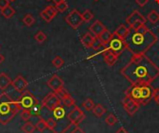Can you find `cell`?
I'll return each instance as SVG.
<instances>
[{"label": "cell", "mask_w": 159, "mask_h": 133, "mask_svg": "<svg viewBox=\"0 0 159 133\" xmlns=\"http://www.w3.org/2000/svg\"><path fill=\"white\" fill-rule=\"evenodd\" d=\"M42 109H43L42 103H39V102H38V103H36L30 109V111H31V114H32L33 117H38V118H39V117H41Z\"/></svg>", "instance_id": "obj_24"}, {"label": "cell", "mask_w": 159, "mask_h": 133, "mask_svg": "<svg viewBox=\"0 0 159 133\" xmlns=\"http://www.w3.org/2000/svg\"><path fill=\"white\" fill-rule=\"evenodd\" d=\"M71 133H85V131L78 126H75V128L71 131Z\"/></svg>", "instance_id": "obj_45"}, {"label": "cell", "mask_w": 159, "mask_h": 133, "mask_svg": "<svg viewBox=\"0 0 159 133\" xmlns=\"http://www.w3.org/2000/svg\"><path fill=\"white\" fill-rule=\"evenodd\" d=\"M150 22L152 23H157L159 21V13L157 10H152L148 15H147V18H146Z\"/></svg>", "instance_id": "obj_30"}, {"label": "cell", "mask_w": 159, "mask_h": 133, "mask_svg": "<svg viewBox=\"0 0 159 133\" xmlns=\"http://www.w3.org/2000/svg\"><path fill=\"white\" fill-rule=\"evenodd\" d=\"M47 1H51V0H47Z\"/></svg>", "instance_id": "obj_51"}, {"label": "cell", "mask_w": 159, "mask_h": 133, "mask_svg": "<svg viewBox=\"0 0 159 133\" xmlns=\"http://www.w3.org/2000/svg\"><path fill=\"white\" fill-rule=\"evenodd\" d=\"M4 61H5V57L0 53V64H1V63H3V62H4Z\"/></svg>", "instance_id": "obj_48"}, {"label": "cell", "mask_w": 159, "mask_h": 133, "mask_svg": "<svg viewBox=\"0 0 159 133\" xmlns=\"http://www.w3.org/2000/svg\"><path fill=\"white\" fill-rule=\"evenodd\" d=\"M94 1H98V0H94Z\"/></svg>", "instance_id": "obj_52"}, {"label": "cell", "mask_w": 159, "mask_h": 133, "mask_svg": "<svg viewBox=\"0 0 159 133\" xmlns=\"http://www.w3.org/2000/svg\"><path fill=\"white\" fill-rule=\"evenodd\" d=\"M61 103H63V105H64L65 107H68V108L73 107V106L75 105V99H74L70 94L67 95L65 98H63V99L61 100Z\"/></svg>", "instance_id": "obj_27"}, {"label": "cell", "mask_w": 159, "mask_h": 133, "mask_svg": "<svg viewBox=\"0 0 159 133\" xmlns=\"http://www.w3.org/2000/svg\"><path fill=\"white\" fill-rule=\"evenodd\" d=\"M9 1H10V2H14L15 0H9Z\"/></svg>", "instance_id": "obj_50"}, {"label": "cell", "mask_w": 159, "mask_h": 133, "mask_svg": "<svg viewBox=\"0 0 159 133\" xmlns=\"http://www.w3.org/2000/svg\"><path fill=\"white\" fill-rule=\"evenodd\" d=\"M20 111L21 108L17 100H13L6 92L0 94V124L7 125Z\"/></svg>", "instance_id": "obj_3"}, {"label": "cell", "mask_w": 159, "mask_h": 133, "mask_svg": "<svg viewBox=\"0 0 159 133\" xmlns=\"http://www.w3.org/2000/svg\"><path fill=\"white\" fill-rule=\"evenodd\" d=\"M34 39L37 43L42 44L47 40V34L45 33H43L42 31H39L34 34Z\"/></svg>", "instance_id": "obj_31"}, {"label": "cell", "mask_w": 159, "mask_h": 133, "mask_svg": "<svg viewBox=\"0 0 159 133\" xmlns=\"http://www.w3.org/2000/svg\"><path fill=\"white\" fill-rule=\"evenodd\" d=\"M104 30H106V27H105V26L102 24V22L100 21H94V22L90 25V27H89L90 33H91L92 34H94L96 37H98Z\"/></svg>", "instance_id": "obj_16"}, {"label": "cell", "mask_w": 159, "mask_h": 133, "mask_svg": "<svg viewBox=\"0 0 159 133\" xmlns=\"http://www.w3.org/2000/svg\"><path fill=\"white\" fill-rule=\"evenodd\" d=\"M9 3H10L9 0H0V10L9 6Z\"/></svg>", "instance_id": "obj_42"}, {"label": "cell", "mask_w": 159, "mask_h": 133, "mask_svg": "<svg viewBox=\"0 0 159 133\" xmlns=\"http://www.w3.org/2000/svg\"><path fill=\"white\" fill-rule=\"evenodd\" d=\"M55 7H56V9H57L59 12L62 13V12L66 11V9L68 8V4L66 3V1H63V2H61V3H60V4L55 5Z\"/></svg>", "instance_id": "obj_39"}, {"label": "cell", "mask_w": 159, "mask_h": 133, "mask_svg": "<svg viewBox=\"0 0 159 133\" xmlns=\"http://www.w3.org/2000/svg\"><path fill=\"white\" fill-rule=\"evenodd\" d=\"M129 32V27L126 26L125 24H121V25H119L116 28V30L114 33H116L117 35H119L120 37H122V38L125 39V37L128 35Z\"/></svg>", "instance_id": "obj_23"}, {"label": "cell", "mask_w": 159, "mask_h": 133, "mask_svg": "<svg viewBox=\"0 0 159 133\" xmlns=\"http://www.w3.org/2000/svg\"><path fill=\"white\" fill-rule=\"evenodd\" d=\"M147 19L139 11V10H134L126 20V22L128 23L129 28L137 29L141 27L142 25L146 23Z\"/></svg>", "instance_id": "obj_6"}, {"label": "cell", "mask_w": 159, "mask_h": 133, "mask_svg": "<svg viewBox=\"0 0 159 133\" xmlns=\"http://www.w3.org/2000/svg\"><path fill=\"white\" fill-rule=\"evenodd\" d=\"M15 13H16V10H15L14 7H12L10 5L7 6V7L1 9V15H2L4 18H6V19H10V18H12V17L15 15Z\"/></svg>", "instance_id": "obj_22"}, {"label": "cell", "mask_w": 159, "mask_h": 133, "mask_svg": "<svg viewBox=\"0 0 159 133\" xmlns=\"http://www.w3.org/2000/svg\"><path fill=\"white\" fill-rule=\"evenodd\" d=\"M11 86L13 87V89H14L16 91L21 93V92H23L24 90L27 89L28 82H27V80H26L22 76L19 75V76H16V78H15L14 80H12Z\"/></svg>", "instance_id": "obj_12"}, {"label": "cell", "mask_w": 159, "mask_h": 133, "mask_svg": "<svg viewBox=\"0 0 159 133\" xmlns=\"http://www.w3.org/2000/svg\"><path fill=\"white\" fill-rule=\"evenodd\" d=\"M21 131L24 133H34L35 131V126L30 122V121H26L22 126H21Z\"/></svg>", "instance_id": "obj_25"}, {"label": "cell", "mask_w": 159, "mask_h": 133, "mask_svg": "<svg viewBox=\"0 0 159 133\" xmlns=\"http://www.w3.org/2000/svg\"><path fill=\"white\" fill-rule=\"evenodd\" d=\"M106 46L108 49L116 56L121 55L124 52V50L127 48V44L125 39L117 35L116 33H113V36Z\"/></svg>", "instance_id": "obj_4"}, {"label": "cell", "mask_w": 159, "mask_h": 133, "mask_svg": "<svg viewBox=\"0 0 159 133\" xmlns=\"http://www.w3.org/2000/svg\"><path fill=\"white\" fill-rule=\"evenodd\" d=\"M52 1L54 2L55 5H57V4H60V3H61V2H63V1H65V0H52Z\"/></svg>", "instance_id": "obj_47"}, {"label": "cell", "mask_w": 159, "mask_h": 133, "mask_svg": "<svg viewBox=\"0 0 159 133\" xmlns=\"http://www.w3.org/2000/svg\"><path fill=\"white\" fill-rule=\"evenodd\" d=\"M112 36H113V33H111L108 29H106V30H104V31L98 36V38H99V40H100L102 44L107 45V44L109 43V41L111 40Z\"/></svg>", "instance_id": "obj_21"}, {"label": "cell", "mask_w": 159, "mask_h": 133, "mask_svg": "<svg viewBox=\"0 0 159 133\" xmlns=\"http://www.w3.org/2000/svg\"><path fill=\"white\" fill-rule=\"evenodd\" d=\"M117 118H116V117L115 116V115H113V114H110L106 118H105V123L108 125V126H110V127H112V126H114L115 124H116L117 123Z\"/></svg>", "instance_id": "obj_36"}, {"label": "cell", "mask_w": 159, "mask_h": 133, "mask_svg": "<svg viewBox=\"0 0 159 133\" xmlns=\"http://www.w3.org/2000/svg\"><path fill=\"white\" fill-rule=\"evenodd\" d=\"M65 21L73 28V29H77L83 22V18L82 14L77 10V9H73L66 17H65Z\"/></svg>", "instance_id": "obj_8"}, {"label": "cell", "mask_w": 159, "mask_h": 133, "mask_svg": "<svg viewBox=\"0 0 159 133\" xmlns=\"http://www.w3.org/2000/svg\"><path fill=\"white\" fill-rule=\"evenodd\" d=\"M22 22L24 23V25H26L27 27H31L34 22H35V19L32 14H26L23 19H22Z\"/></svg>", "instance_id": "obj_29"}, {"label": "cell", "mask_w": 159, "mask_h": 133, "mask_svg": "<svg viewBox=\"0 0 159 133\" xmlns=\"http://www.w3.org/2000/svg\"><path fill=\"white\" fill-rule=\"evenodd\" d=\"M41 103L43 107H46L48 110L52 111L54 108L61 104V100L57 96L55 92H50L42 100Z\"/></svg>", "instance_id": "obj_9"}, {"label": "cell", "mask_w": 159, "mask_h": 133, "mask_svg": "<svg viewBox=\"0 0 159 133\" xmlns=\"http://www.w3.org/2000/svg\"><path fill=\"white\" fill-rule=\"evenodd\" d=\"M40 17H41L45 21H47V22H50V21H52V18L45 11V9H43V10L40 12Z\"/></svg>", "instance_id": "obj_41"}, {"label": "cell", "mask_w": 159, "mask_h": 133, "mask_svg": "<svg viewBox=\"0 0 159 133\" xmlns=\"http://www.w3.org/2000/svg\"><path fill=\"white\" fill-rule=\"evenodd\" d=\"M158 40L157 34L152 32L145 24L137 29L129 28L128 35L125 37L127 49L132 55L145 54Z\"/></svg>", "instance_id": "obj_2"}, {"label": "cell", "mask_w": 159, "mask_h": 133, "mask_svg": "<svg viewBox=\"0 0 159 133\" xmlns=\"http://www.w3.org/2000/svg\"><path fill=\"white\" fill-rule=\"evenodd\" d=\"M67 118L69 119L72 125L78 126L86 118V115L78 106L75 105L73 110H71L67 115Z\"/></svg>", "instance_id": "obj_10"}, {"label": "cell", "mask_w": 159, "mask_h": 133, "mask_svg": "<svg viewBox=\"0 0 159 133\" xmlns=\"http://www.w3.org/2000/svg\"><path fill=\"white\" fill-rule=\"evenodd\" d=\"M154 100H155V102L159 105V89H156L155 95H154Z\"/></svg>", "instance_id": "obj_43"}, {"label": "cell", "mask_w": 159, "mask_h": 133, "mask_svg": "<svg viewBox=\"0 0 159 133\" xmlns=\"http://www.w3.org/2000/svg\"><path fill=\"white\" fill-rule=\"evenodd\" d=\"M82 106L87 110V111H92L94 106H95V103L94 102L91 100V99H87L83 103H82Z\"/></svg>", "instance_id": "obj_34"}, {"label": "cell", "mask_w": 159, "mask_h": 133, "mask_svg": "<svg viewBox=\"0 0 159 133\" xmlns=\"http://www.w3.org/2000/svg\"><path fill=\"white\" fill-rule=\"evenodd\" d=\"M17 101L21 109H28V110H30L36 103H38V100L28 89L21 92L20 96L18 98Z\"/></svg>", "instance_id": "obj_5"}, {"label": "cell", "mask_w": 159, "mask_h": 133, "mask_svg": "<svg viewBox=\"0 0 159 133\" xmlns=\"http://www.w3.org/2000/svg\"><path fill=\"white\" fill-rule=\"evenodd\" d=\"M148 2H149V0H136V3H137L140 7H144Z\"/></svg>", "instance_id": "obj_44"}, {"label": "cell", "mask_w": 159, "mask_h": 133, "mask_svg": "<svg viewBox=\"0 0 159 133\" xmlns=\"http://www.w3.org/2000/svg\"><path fill=\"white\" fill-rule=\"evenodd\" d=\"M57 125V120L54 118V117H49L48 120H47V127L49 131H52Z\"/></svg>", "instance_id": "obj_40"}, {"label": "cell", "mask_w": 159, "mask_h": 133, "mask_svg": "<svg viewBox=\"0 0 159 133\" xmlns=\"http://www.w3.org/2000/svg\"><path fill=\"white\" fill-rule=\"evenodd\" d=\"M122 104H123V107L124 109L126 110V112L128 113V115H129L130 117L134 116L137 111L139 110L141 104L139 103H137L136 101L132 100L130 97L129 96H126L123 101H122Z\"/></svg>", "instance_id": "obj_11"}, {"label": "cell", "mask_w": 159, "mask_h": 133, "mask_svg": "<svg viewBox=\"0 0 159 133\" xmlns=\"http://www.w3.org/2000/svg\"><path fill=\"white\" fill-rule=\"evenodd\" d=\"M32 114H31V111L28 110V109H21L20 111V118L23 120V121H29V119L32 117Z\"/></svg>", "instance_id": "obj_35"}, {"label": "cell", "mask_w": 159, "mask_h": 133, "mask_svg": "<svg viewBox=\"0 0 159 133\" xmlns=\"http://www.w3.org/2000/svg\"><path fill=\"white\" fill-rule=\"evenodd\" d=\"M95 39H96V36L92 34L90 32H88L81 37V43L86 48H92L95 42Z\"/></svg>", "instance_id": "obj_17"}, {"label": "cell", "mask_w": 159, "mask_h": 133, "mask_svg": "<svg viewBox=\"0 0 159 133\" xmlns=\"http://www.w3.org/2000/svg\"><path fill=\"white\" fill-rule=\"evenodd\" d=\"M103 58H104V62L107 63V65L109 66H113L117 62V59H118V56L115 55L114 53H112L110 50L108 52H106L104 55H103Z\"/></svg>", "instance_id": "obj_20"}, {"label": "cell", "mask_w": 159, "mask_h": 133, "mask_svg": "<svg viewBox=\"0 0 159 133\" xmlns=\"http://www.w3.org/2000/svg\"><path fill=\"white\" fill-rule=\"evenodd\" d=\"M93 114L97 117H102L105 113H106V109L102 105V104H96L92 110Z\"/></svg>", "instance_id": "obj_26"}, {"label": "cell", "mask_w": 159, "mask_h": 133, "mask_svg": "<svg viewBox=\"0 0 159 133\" xmlns=\"http://www.w3.org/2000/svg\"><path fill=\"white\" fill-rule=\"evenodd\" d=\"M120 73L131 85H151L159 76V67L145 54L133 55Z\"/></svg>", "instance_id": "obj_1"}, {"label": "cell", "mask_w": 159, "mask_h": 133, "mask_svg": "<svg viewBox=\"0 0 159 133\" xmlns=\"http://www.w3.org/2000/svg\"><path fill=\"white\" fill-rule=\"evenodd\" d=\"M156 89H154L151 85H141V105H147L152 99H154Z\"/></svg>", "instance_id": "obj_7"}, {"label": "cell", "mask_w": 159, "mask_h": 133, "mask_svg": "<svg viewBox=\"0 0 159 133\" xmlns=\"http://www.w3.org/2000/svg\"><path fill=\"white\" fill-rule=\"evenodd\" d=\"M126 96L130 97L132 100L140 103L141 100V85H131L126 90Z\"/></svg>", "instance_id": "obj_14"}, {"label": "cell", "mask_w": 159, "mask_h": 133, "mask_svg": "<svg viewBox=\"0 0 159 133\" xmlns=\"http://www.w3.org/2000/svg\"><path fill=\"white\" fill-rule=\"evenodd\" d=\"M55 93L57 94V96H58L61 100H62V99H63V98H65L67 95H69V92L67 91V89H66L64 87H62V88L59 89L57 91H55Z\"/></svg>", "instance_id": "obj_38"}, {"label": "cell", "mask_w": 159, "mask_h": 133, "mask_svg": "<svg viewBox=\"0 0 159 133\" xmlns=\"http://www.w3.org/2000/svg\"><path fill=\"white\" fill-rule=\"evenodd\" d=\"M93 17H94V15H93V13L89 9H86L82 13V18H83V21L85 22H89L93 19Z\"/></svg>", "instance_id": "obj_33"}, {"label": "cell", "mask_w": 159, "mask_h": 133, "mask_svg": "<svg viewBox=\"0 0 159 133\" xmlns=\"http://www.w3.org/2000/svg\"><path fill=\"white\" fill-rule=\"evenodd\" d=\"M71 126H73V125L71 124L69 119L66 117V118H64L62 120L57 121L56 127L51 131L53 133H65L71 128Z\"/></svg>", "instance_id": "obj_15"}, {"label": "cell", "mask_w": 159, "mask_h": 133, "mask_svg": "<svg viewBox=\"0 0 159 133\" xmlns=\"http://www.w3.org/2000/svg\"><path fill=\"white\" fill-rule=\"evenodd\" d=\"M45 11H46L52 19L55 18L56 15H57V13H58V10L56 9V7H55L54 6H48V7L45 8Z\"/></svg>", "instance_id": "obj_37"}, {"label": "cell", "mask_w": 159, "mask_h": 133, "mask_svg": "<svg viewBox=\"0 0 159 133\" xmlns=\"http://www.w3.org/2000/svg\"><path fill=\"white\" fill-rule=\"evenodd\" d=\"M51 112H52L53 117H54L57 121L62 120V119H64V118L67 117L65 109H64V107H63L61 104L59 105V106H57L56 108H54Z\"/></svg>", "instance_id": "obj_18"}, {"label": "cell", "mask_w": 159, "mask_h": 133, "mask_svg": "<svg viewBox=\"0 0 159 133\" xmlns=\"http://www.w3.org/2000/svg\"><path fill=\"white\" fill-rule=\"evenodd\" d=\"M35 129L38 131H40V132H44L48 129V127H47V120H45L42 117H39V120L36 122Z\"/></svg>", "instance_id": "obj_28"}, {"label": "cell", "mask_w": 159, "mask_h": 133, "mask_svg": "<svg viewBox=\"0 0 159 133\" xmlns=\"http://www.w3.org/2000/svg\"><path fill=\"white\" fill-rule=\"evenodd\" d=\"M155 1H156V3H157V4H158L159 5V0H155Z\"/></svg>", "instance_id": "obj_49"}, {"label": "cell", "mask_w": 159, "mask_h": 133, "mask_svg": "<svg viewBox=\"0 0 159 133\" xmlns=\"http://www.w3.org/2000/svg\"><path fill=\"white\" fill-rule=\"evenodd\" d=\"M52 64L54 67H56L57 69H60L61 68V66L64 64V61L61 57L60 56H56L53 60H52Z\"/></svg>", "instance_id": "obj_32"}, {"label": "cell", "mask_w": 159, "mask_h": 133, "mask_svg": "<svg viewBox=\"0 0 159 133\" xmlns=\"http://www.w3.org/2000/svg\"><path fill=\"white\" fill-rule=\"evenodd\" d=\"M47 85H48V87L50 89L53 90V92H55V91H57L59 89L64 87V82H63V80H62L59 76L53 75V76L48 80Z\"/></svg>", "instance_id": "obj_13"}, {"label": "cell", "mask_w": 159, "mask_h": 133, "mask_svg": "<svg viewBox=\"0 0 159 133\" xmlns=\"http://www.w3.org/2000/svg\"><path fill=\"white\" fill-rule=\"evenodd\" d=\"M116 133H129V132L125 128H123V127H122V128H120V129H119V130H118V131H117Z\"/></svg>", "instance_id": "obj_46"}, {"label": "cell", "mask_w": 159, "mask_h": 133, "mask_svg": "<svg viewBox=\"0 0 159 133\" xmlns=\"http://www.w3.org/2000/svg\"><path fill=\"white\" fill-rule=\"evenodd\" d=\"M12 80L11 78L4 72L0 73V89L2 91H5L9 86H11Z\"/></svg>", "instance_id": "obj_19"}]
</instances>
